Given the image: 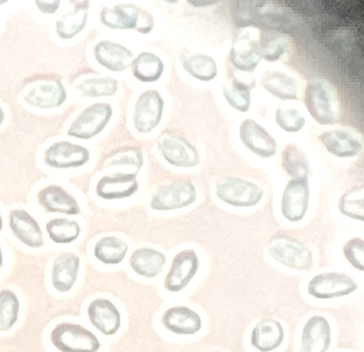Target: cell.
I'll use <instances>...</instances> for the list:
<instances>
[{"label": "cell", "mask_w": 364, "mask_h": 352, "mask_svg": "<svg viewBox=\"0 0 364 352\" xmlns=\"http://www.w3.org/2000/svg\"><path fill=\"white\" fill-rule=\"evenodd\" d=\"M158 149L169 164L178 167H192L199 162L196 149L184 137L172 133L163 134Z\"/></svg>", "instance_id": "10"}, {"label": "cell", "mask_w": 364, "mask_h": 352, "mask_svg": "<svg viewBox=\"0 0 364 352\" xmlns=\"http://www.w3.org/2000/svg\"><path fill=\"white\" fill-rule=\"evenodd\" d=\"M284 169L292 179H307L309 165L304 153L295 144H288L282 154Z\"/></svg>", "instance_id": "33"}, {"label": "cell", "mask_w": 364, "mask_h": 352, "mask_svg": "<svg viewBox=\"0 0 364 352\" xmlns=\"http://www.w3.org/2000/svg\"><path fill=\"white\" fill-rule=\"evenodd\" d=\"M216 195L224 203L235 207H251L263 196L262 189L255 183L237 177H226L216 186Z\"/></svg>", "instance_id": "6"}, {"label": "cell", "mask_w": 364, "mask_h": 352, "mask_svg": "<svg viewBox=\"0 0 364 352\" xmlns=\"http://www.w3.org/2000/svg\"><path fill=\"white\" fill-rule=\"evenodd\" d=\"M112 115L110 105L97 102L85 108L73 122L67 134L87 139L99 134L107 125Z\"/></svg>", "instance_id": "7"}, {"label": "cell", "mask_w": 364, "mask_h": 352, "mask_svg": "<svg viewBox=\"0 0 364 352\" xmlns=\"http://www.w3.org/2000/svg\"><path fill=\"white\" fill-rule=\"evenodd\" d=\"M309 198L307 179L290 180L284 188L281 202L283 216L291 222L301 220L307 211Z\"/></svg>", "instance_id": "15"}, {"label": "cell", "mask_w": 364, "mask_h": 352, "mask_svg": "<svg viewBox=\"0 0 364 352\" xmlns=\"http://www.w3.org/2000/svg\"><path fill=\"white\" fill-rule=\"evenodd\" d=\"M133 75L141 82L157 80L164 71V63L159 57L151 52H142L131 63Z\"/></svg>", "instance_id": "30"}, {"label": "cell", "mask_w": 364, "mask_h": 352, "mask_svg": "<svg viewBox=\"0 0 364 352\" xmlns=\"http://www.w3.org/2000/svg\"><path fill=\"white\" fill-rule=\"evenodd\" d=\"M2 228H3V220H2L1 215L0 214V231L2 230Z\"/></svg>", "instance_id": "46"}, {"label": "cell", "mask_w": 364, "mask_h": 352, "mask_svg": "<svg viewBox=\"0 0 364 352\" xmlns=\"http://www.w3.org/2000/svg\"><path fill=\"white\" fill-rule=\"evenodd\" d=\"M164 102L155 90H148L138 97L134 111L133 122L141 133H149L159 124L163 114Z\"/></svg>", "instance_id": "8"}, {"label": "cell", "mask_w": 364, "mask_h": 352, "mask_svg": "<svg viewBox=\"0 0 364 352\" xmlns=\"http://www.w3.org/2000/svg\"><path fill=\"white\" fill-rule=\"evenodd\" d=\"M215 352H219V351H215Z\"/></svg>", "instance_id": "47"}, {"label": "cell", "mask_w": 364, "mask_h": 352, "mask_svg": "<svg viewBox=\"0 0 364 352\" xmlns=\"http://www.w3.org/2000/svg\"><path fill=\"white\" fill-rule=\"evenodd\" d=\"M117 81L110 77L85 79L75 87L83 95L89 97L111 96L118 90Z\"/></svg>", "instance_id": "37"}, {"label": "cell", "mask_w": 364, "mask_h": 352, "mask_svg": "<svg viewBox=\"0 0 364 352\" xmlns=\"http://www.w3.org/2000/svg\"><path fill=\"white\" fill-rule=\"evenodd\" d=\"M284 336V329L279 321L263 319L252 331L251 345L261 352H269L282 344Z\"/></svg>", "instance_id": "24"}, {"label": "cell", "mask_w": 364, "mask_h": 352, "mask_svg": "<svg viewBox=\"0 0 364 352\" xmlns=\"http://www.w3.org/2000/svg\"><path fill=\"white\" fill-rule=\"evenodd\" d=\"M19 301L10 289L0 292V331H9L16 322L19 312Z\"/></svg>", "instance_id": "38"}, {"label": "cell", "mask_w": 364, "mask_h": 352, "mask_svg": "<svg viewBox=\"0 0 364 352\" xmlns=\"http://www.w3.org/2000/svg\"><path fill=\"white\" fill-rule=\"evenodd\" d=\"M9 223L14 236L23 244L35 248L44 245L43 233L38 222L26 210H12Z\"/></svg>", "instance_id": "16"}, {"label": "cell", "mask_w": 364, "mask_h": 352, "mask_svg": "<svg viewBox=\"0 0 364 352\" xmlns=\"http://www.w3.org/2000/svg\"><path fill=\"white\" fill-rule=\"evenodd\" d=\"M46 228L50 239L58 244L70 243L75 240L80 233V227L75 220L64 218L50 220Z\"/></svg>", "instance_id": "36"}, {"label": "cell", "mask_w": 364, "mask_h": 352, "mask_svg": "<svg viewBox=\"0 0 364 352\" xmlns=\"http://www.w3.org/2000/svg\"><path fill=\"white\" fill-rule=\"evenodd\" d=\"M2 262H3V257H2V253H1V250L0 249V268L2 265Z\"/></svg>", "instance_id": "45"}, {"label": "cell", "mask_w": 364, "mask_h": 352, "mask_svg": "<svg viewBox=\"0 0 364 352\" xmlns=\"http://www.w3.org/2000/svg\"><path fill=\"white\" fill-rule=\"evenodd\" d=\"M89 159L90 151L87 148L66 141L53 144L46 149L43 157L45 163L55 169L79 167Z\"/></svg>", "instance_id": "13"}, {"label": "cell", "mask_w": 364, "mask_h": 352, "mask_svg": "<svg viewBox=\"0 0 364 352\" xmlns=\"http://www.w3.org/2000/svg\"><path fill=\"white\" fill-rule=\"evenodd\" d=\"M88 8L89 2L82 1L57 20L58 36L63 39H70L82 31L87 20Z\"/></svg>", "instance_id": "29"}, {"label": "cell", "mask_w": 364, "mask_h": 352, "mask_svg": "<svg viewBox=\"0 0 364 352\" xmlns=\"http://www.w3.org/2000/svg\"><path fill=\"white\" fill-rule=\"evenodd\" d=\"M50 341L61 352H97L100 343L97 336L80 324L63 322L54 327Z\"/></svg>", "instance_id": "4"}, {"label": "cell", "mask_w": 364, "mask_h": 352, "mask_svg": "<svg viewBox=\"0 0 364 352\" xmlns=\"http://www.w3.org/2000/svg\"><path fill=\"white\" fill-rule=\"evenodd\" d=\"M100 18L102 24L112 29H136L139 33H147L154 26L152 15L132 4L103 7Z\"/></svg>", "instance_id": "2"}, {"label": "cell", "mask_w": 364, "mask_h": 352, "mask_svg": "<svg viewBox=\"0 0 364 352\" xmlns=\"http://www.w3.org/2000/svg\"><path fill=\"white\" fill-rule=\"evenodd\" d=\"M22 93L27 103L39 108L58 107L67 96L60 80L50 75L28 80L23 85Z\"/></svg>", "instance_id": "3"}, {"label": "cell", "mask_w": 364, "mask_h": 352, "mask_svg": "<svg viewBox=\"0 0 364 352\" xmlns=\"http://www.w3.org/2000/svg\"><path fill=\"white\" fill-rule=\"evenodd\" d=\"M38 9L44 14H53L58 9L60 1H36Z\"/></svg>", "instance_id": "43"}, {"label": "cell", "mask_w": 364, "mask_h": 352, "mask_svg": "<svg viewBox=\"0 0 364 352\" xmlns=\"http://www.w3.org/2000/svg\"><path fill=\"white\" fill-rule=\"evenodd\" d=\"M261 58L272 63L278 60L284 53L287 41L284 36L275 31H266L257 40Z\"/></svg>", "instance_id": "35"}, {"label": "cell", "mask_w": 364, "mask_h": 352, "mask_svg": "<svg viewBox=\"0 0 364 352\" xmlns=\"http://www.w3.org/2000/svg\"><path fill=\"white\" fill-rule=\"evenodd\" d=\"M198 266V258L194 250L187 249L179 252L172 260L165 277V288L172 292L182 290L195 276Z\"/></svg>", "instance_id": "12"}, {"label": "cell", "mask_w": 364, "mask_h": 352, "mask_svg": "<svg viewBox=\"0 0 364 352\" xmlns=\"http://www.w3.org/2000/svg\"><path fill=\"white\" fill-rule=\"evenodd\" d=\"M358 285L348 275L341 272H326L316 275L308 284V293L317 299H331L348 295Z\"/></svg>", "instance_id": "9"}, {"label": "cell", "mask_w": 364, "mask_h": 352, "mask_svg": "<svg viewBox=\"0 0 364 352\" xmlns=\"http://www.w3.org/2000/svg\"><path fill=\"white\" fill-rule=\"evenodd\" d=\"M134 174L114 173L102 177L96 186V194L103 199H120L132 196L138 190Z\"/></svg>", "instance_id": "17"}, {"label": "cell", "mask_w": 364, "mask_h": 352, "mask_svg": "<svg viewBox=\"0 0 364 352\" xmlns=\"http://www.w3.org/2000/svg\"><path fill=\"white\" fill-rule=\"evenodd\" d=\"M4 118V114L2 109L0 107V125L2 123Z\"/></svg>", "instance_id": "44"}, {"label": "cell", "mask_w": 364, "mask_h": 352, "mask_svg": "<svg viewBox=\"0 0 364 352\" xmlns=\"http://www.w3.org/2000/svg\"><path fill=\"white\" fill-rule=\"evenodd\" d=\"M318 139L328 152L341 158L357 155L361 144L351 133L343 129H332L321 133Z\"/></svg>", "instance_id": "26"}, {"label": "cell", "mask_w": 364, "mask_h": 352, "mask_svg": "<svg viewBox=\"0 0 364 352\" xmlns=\"http://www.w3.org/2000/svg\"><path fill=\"white\" fill-rule=\"evenodd\" d=\"M196 198V191L187 181H178L161 186L153 196L150 206L156 210H169L181 208L193 203Z\"/></svg>", "instance_id": "11"}, {"label": "cell", "mask_w": 364, "mask_h": 352, "mask_svg": "<svg viewBox=\"0 0 364 352\" xmlns=\"http://www.w3.org/2000/svg\"><path fill=\"white\" fill-rule=\"evenodd\" d=\"M80 259L73 253L65 252L53 262L51 280L53 287L60 292H66L74 285L79 270Z\"/></svg>", "instance_id": "25"}, {"label": "cell", "mask_w": 364, "mask_h": 352, "mask_svg": "<svg viewBox=\"0 0 364 352\" xmlns=\"http://www.w3.org/2000/svg\"><path fill=\"white\" fill-rule=\"evenodd\" d=\"M184 70L193 78L202 81L213 80L218 73L215 60L204 53H195L181 58Z\"/></svg>", "instance_id": "31"}, {"label": "cell", "mask_w": 364, "mask_h": 352, "mask_svg": "<svg viewBox=\"0 0 364 352\" xmlns=\"http://www.w3.org/2000/svg\"><path fill=\"white\" fill-rule=\"evenodd\" d=\"M275 121L282 129L290 133L299 132L306 123L304 116L294 107L277 108L275 112Z\"/></svg>", "instance_id": "41"}, {"label": "cell", "mask_w": 364, "mask_h": 352, "mask_svg": "<svg viewBox=\"0 0 364 352\" xmlns=\"http://www.w3.org/2000/svg\"><path fill=\"white\" fill-rule=\"evenodd\" d=\"M87 315L92 324L105 335H113L120 327V313L108 299L93 300L87 308Z\"/></svg>", "instance_id": "19"}, {"label": "cell", "mask_w": 364, "mask_h": 352, "mask_svg": "<svg viewBox=\"0 0 364 352\" xmlns=\"http://www.w3.org/2000/svg\"><path fill=\"white\" fill-rule=\"evenodd\" d=\"M343 254L346 260L357 270L364 269V242L359 238L349 240L344 245Z\"/></svg>", "instance_id": "42"}, {"label": "cell", "mask_w": 364, "mask_h": 352, "mask_svg": "<svg viewBox=\"0 0 364 352\" xmlns=\"http://www.w3.org/2000/svg\"><path fill=\"white\" fill-rule=\"evenodd\" d=\"M143 164V156L139 148L127 146L114 151L105 160L106 167L118 165L133 166L139 170Z\"/></svg>", "instance_id": "40"}, {"label": "cell", "mask_w": 364, "mask_h": 352, "mask_svg": "<svg viewBox=\"0 0 364 352\" xmlns=\"http://www.w3.org/2000/svg\"><path fill=\"white\" fill-rule=\"evenodd\" d=\"M250 84L233 78L228 80L223 87V93L228 103L241 112L249 110L251 105V89Z\"/></svg>", "instance_id": "34"}, {"label": "cell", "mask_w": 364, "mask_h": 352, "mask_svg": "<svg viewBox=\"0 0 364 352\" xmlns=\"http://www.w3.org/2000/svg\"><path fill=\"white\" fill-rule=\"evenodd\" d=\"M331 343V327L322 316L311 317L301 334L300 352H326Z\"/></svg>", "instance_id": "18"}, {"label": "cell", "mask_w": 364, "mask_h": 352, "mask_svg": "<svg viewBox=\"0 0 364 352\" xmlns=\"http://www.w3.org/2000/svg\"><path fill=\"white\" fill-rule=\"evenodd\" d=\"M93 53L100 65L115 72L126 70L131 65L133 58V53L127 47L109 40L97 43Z\"/></svg>", "instance_id": "20"}, {"label": "cell", "mask_w": 364, "mask_h": 352, "mask_svg": "<svg viewBox=\"0 0 364 352\" xmlns=\"http://www.w3.org/2000/svg\"><path fill=\"white\" fill-rule=\"evenodd\" d=\"M239 135L242 144L255 154L269 158L276 154V140L255 120L250 118L243 120L240 125Z\"/></svg>", "instance_id": "14"}, {"label": "cell", "mask_w": 364, "mask_h": 352, "mask_svg": "<svg viewBox=\"0 0 364 352\" xmlns=\"http://www.w3.org/2000/svg\"><path fill=\"white\" fill-rule=\"evenodd\" d=\"M165 255L156 250L141 247L134 251L129 265L139 275L153 278L159 275L165 265Z\"/></svg>", "instance_id": "27"}, {"label": "cell", "mask_w": 364, "mask_h": 352, "mask_svg": "<svg viewBox=\"0 0 364 352\" xmlns=\"http://www.w3.org/2000/svg\"><path fill=\"white\" fill-rule=\"evenodd\" d=\"M261 85L271 95L280 100H299L296 80L284 72L266 71L261 78Z\"/></svg>", "instance_id": "28"}, {"label": "cell", "mask_w": 364, "mask_h": 352, "mask_svg": "<svg viewBox=\"0 0 364 352\" xmlns=\"http://www.w3.org/2000/svg\"><path fill=\"white\" fill-rule=\"evenodd\" d=\"M37 200L46 213L77 215L80 213L76 199L58 185H50L38 191Z\"/></svg>", "instance_id": "21"}, {"label": "cell", "mask_w": 364, "mask_h": 352, "mask_svg": "<svg viewBox=\"0 0 364 352\" xmlns=\"http://www.w3.org/2000/svg\"><path fill=\"white\" fill-rule=\"evenodd\" d=\"M304 103L314 120L321 125L337 122L338 104L331 87L321 80H312L306 84Z\"/></svg>", "instance_id": "1"}, {"label": "cell", "mask_w": 364, "mask_h": 352, "mask_svg": "<svg viewBox=\"0 0 364 352\" xmlns=\"http://www.w3.org/2000/svg\"><path fill=\"white\" fill-rule=\"evenodd\" d=\"M128 245L114 236L101 238L95 245V257L106 265H116L122 262L128 250Z\"/></svg>", "instance_id": "32"}, {"label": "cell", "mask_w": 364, "mask_h": 352, "mask_svg": "<svg viewBox=\"0 0 364 352\" xmlns=\"http://www.w3.org/2000/svg\"><path fill=\"white\" fill-rule=\"evenodd\" d=\"M267 250L274 260L289 267L307 270L313 264L310 250L298 239L279 235L270 238Z\"/></svg>", "instance_id": "5"}, {"label": "cell", "mask_w": 364, "mask_h": 352, "mask_svg": "<svg viewBox=\"0 0 364 352\" xmlns=\"http://www.w3.org/2000/svg\"><path fill=\"white\" fill-rule=\"evenodd\" d=\"M161 322L170 331L179 335H191L200 331L202 321L193 310L183 306L165 311Z\"/></svg>", "instance_id": "23"}, {"label": "cell", "mask_w": 364, "mask_h": 352, "mask_svg": "<svg viewBox=\"0 0 364 352\" xmlns=\"http://www.w3.org/2000/svg\"><path fill=\"white\" fill-rule=\"evenodd\" d=\"M229 58L236 69L245 73L253 72L262 59L257 41L252 39L247 33L240 34L232 45Z\"/></svg>", "instance_id": "22"}, {"label": "cell", "mask_w": 364, "mask_h": 352, "mask_svg": "<svg viewBox=\"0 0 364 352\" xmlns=\"http://www.w3.org/2000/svg\"><path fill=\"white\" fill-rule=\"evenodd\" d=\"M341 212L353 219L363 220L364 189L354 188L342 196L339 202Z\"/></svg>", "instance_id": "39"}]
</instances>
